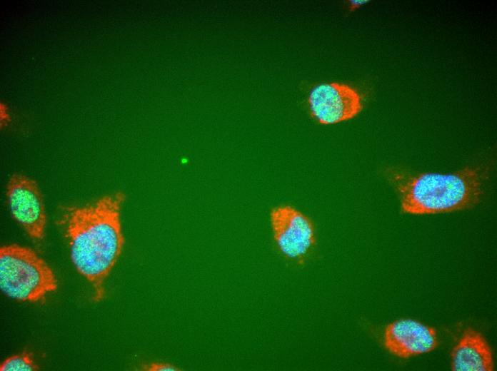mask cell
I'll use <instances>...</instances> for the list:
<instances>
[{
  "label": "cell",
  "instance_id": "1",
  "mask_svg": "<svg viewBox=\"0 0 497 371\" xmlns=\"http://www.w3.org/2000/svg\"><path fill=\"white\" fill-rule=\"evenodd\" d=\"M124 200V193L115 192L68 208L64 215L71 260L91 283L96 301L104 298L105 280L124 248L121 212Z\"/></svg>",
  "mask_w": 497,
  "mask_h": 371
},
{
  "label": "cell",
  "instance_id": "2",
  "mask_svg": "<svg viewBox=\"0 0 497 371\" xmlns=\"http://www.w3.org/2000/svg\"><path fill=\"white\" fill-rule=\"evenodd\" d=\"M398 193L402 212L415 215L450 213L476 205L483 195V174L468 166L451 173L386 171Z\"/></svg>",
  "mask_w": 497,
  "mask_h": 371
},
{
  "label": "cell",
  "instance_id": "3",
  "mask_svg": "<svg viewBox=\"0 0 497 371\" xmlns=\"http://www.w3.org/2000/svg\"><path fill=\"white\" fill-rule=\"evenodd\" d=\"M0 287L9 297L37 302L57 288L49 265L29 248L17 244L0 249Z\"/></svg>",
  "mask_w": 497,
  "mask_h": 371
},
{
  "label": "cell",
  "instance_id": "4",
  "mask_svg": "<svg viewBox=\"0 0 497 371\" xmlns=\"http://www.w3.org/2000/svg\"><path fill=\"white\" fill-rule=\"evenodd\" d=\"M270 223L275 243L286 258L300 261L313 248L316 242L314 224L296 208L288 205L273 208Z\"/></svg>",
  "mask_w": 497,
  "mask_h": 371
},
{
  "label": "cell",
  "instance_id": "5",
  "mask_svg": "<svg viewBox=\"0 0 497 371\" xmlns=\"http://www.w3.org/2000/svg\"><path fill=\"white\" fill-rule=\"evenodd\" d=\"M308 105L311 116L323 125L351 120L363 109V99L353 87L339 82L322 83L309 92Z\"/></svg>",
  "mask_w": 497,
  "mask_h": 371
},
{
  "label": "cell",
  "instance_id": "6",
  "mask_svg": "<svg viewBox=\"0 0 497 371\" xmlns=\"http://www.w3.org/2000/svg\"><path fill=\"white\" fill-rule=\"evenodd\" d=\"M6 197L14 218L31 238L42 239L46 226V214L38 183L24 174H13L6 186Z\"/></svg>",
  "mask_w": 497,
  "mask_h": 371
},
{
  "label": "cell",
  "instance_id": "7",
  "mask_svg": "<svg viewBox=\"0 0 497 371\" xmlns=\"http://www.w3.org/2000/svg\"><path fill=\"white\" fill-rule=\"evenodd\" d=\"M383 341L391 353L401 358L429 352L438 345L436 330L412 319H401L388 324Z\"/></svg>",
  "mask_w": 497,
  "mask_h": 371
},
{
  "label": "cell",
  "instance_id": "8",
  "mask_svg": "<svg viewBox=\"0 0 497 371\" xmlns=\"http://www.w3.org/2000/svg\"><path fill=\"white\" fill-rule=\"evenodd\" d=\"M451 369L454 371H492L491 350L478 332L468 328L451 352Z\"/></svg>",
  "mask_w": 497,
  "mask_h": 371
},
{
  "label": "cell",
  "instance_id": "9",
  "mask_svg": "<svg viewBox=\"0 0 497 371\" xmlns=\"http://www.w3.org/2000/svg\"><path fill=\"white\" fill-rule=\"evenodd\" d=\"M39 370L32 354L22 352L6 359L1 365V371H35Z\"/></svg>",
  "mask_w": 497,
  "mask_h": 371
},
{
  "label": "cell",
  "instance_id": "10",
  "mask_svg": "<svg viewBox=\"0 0 497 371\" xmlns=\"http://www.w3.org/2000/svg\"><path fill=\"white\" fill-rule=\"evenodd\" d=\"M146 371H179L181 369L168 362H151L143 367Z\"/></svg>",
  "mask_w": 497,
  "mask_h": 371
},
{
  "label": "cell",
  "instance_id": "11",
  "mask_svg": "<svg viewBox=\"0 0 497 371\" xmlns=\"http://www.w3.org/2000/svg\"><path fill=\"white\" fill-rule=\"evenodd\" d=\"M367 2H368V1H363V0L350 1V7L349 8L351 10H353V9H357L359 6L365 4Z\"/></svg>",
  "mask_w": 497,
  "mask_h": 371
}]
</instances>
